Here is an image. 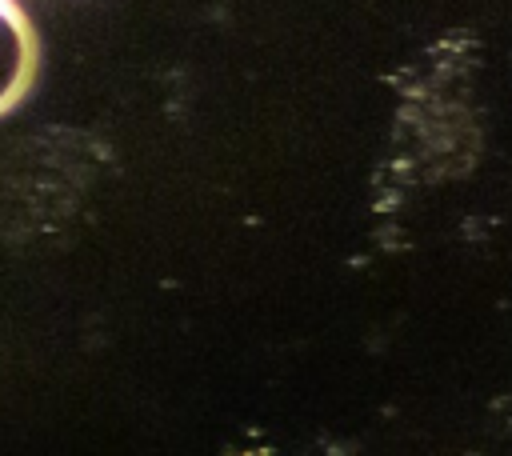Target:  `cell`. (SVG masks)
<instances>
[{"label":"cell","mask_w":512,"mask_h":456,"mask_svg":"<svg viewBox=\"0 0 512 456\" xmlns=\"http://www.w3.org/2000/svg\"><path fill=\"white\" fill-rule=\"evenodd\" d=\"M40 36L20 0H0V116H8L36 84Z\"/></svg>","instance_id":"obj_1"}]
</instances>
